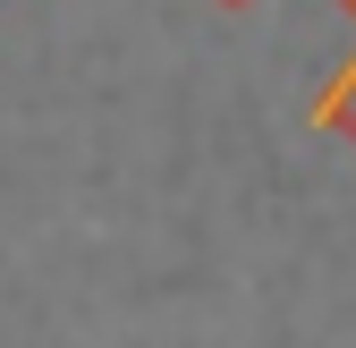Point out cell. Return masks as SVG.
<instances>
[{"label": "cell", "instance_id": "obj_1", "mask_svg": "<svg viewBox=\"0 0 356 348\" xmlns=\"http://www.w3.org/2000/svg\"><path fill=\"white\" fill-rule=\"evenodd\" d=\"M305 119H314L323 136H348V153H356V52H348V68L323 85V102L305 111Z\"/></svg>", "mask_w": 356, "mask_h": 348}, {"label": "cell", "instance_id": "obj_2", "mask_svg": "<svg viewBox=\"0 0 356 348\" xmlns=\"http://www.w3.org/2000/svg\"><path fill=\"white\" fill-rule=\"evenodd\" d=\"M212 9H254V0H212Z\"/></svg>", "mask_w": 356, "mask_h": 348}, {"label": "cell", "instance_id": "obj_3", "mask_svg": "<svg viewBox=\"0 0 356 348\" xmlns=\"http://www.w3.org/2000/svg\"><path fill=\"white\" fill-rule=\"evenodd\" d=\"M339 9H348V17H356V0H339Z\"/></svg>", "mask_w": 356, "mask_h": 348}]
</instances>
